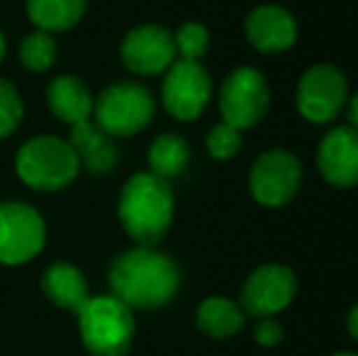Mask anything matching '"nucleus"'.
Returning <instances> with one entry per match:
<instances>
[{"label":"nucleus","instance_id":"5","mask_svg":"<svg viewBox=\"0 0 358 356\" xmlns=\"http://www.w3.org/2000/svg\"><path fill=\"white\" fill-rule=\"evenodd\" d=\"M95 124L110 137H129L144 129L154 118V98L144 86L132 81L105 88L95 100Z\"/></svg>","mask_w":358,"mask_h":356},{"label":"nucleus","instance_id":"4","mask_svg":"<svg viewBox=\"0 0 358 356\" xmlns=\"http://www.w3.org/2000/svg\"><path fill=\"white\" fill-rule=\"evenodd\" d=\"M17 176L34 190H62L76 178L80 164L69 139L42 134L24 142L15 159Z\"/></svg>","mask_w":358,"mask_h":356},{"label":"nucleus","instance_id":"10","mask_svg":"<svg viewBox=\"0 0 358 356\" xmlns=\"http://www.w3.org/2000/svg\"><path fill=\"white\" fill-rule=\"evenodd\" d=\"M302 169L295 154L273 149L256 159L251 169V193L261 205L278 208L292 200V195L300 188Z\"/></svg>","mask_w":358,"mask_h":356},{"label":"nucleus","instance_id":"25","mask_svg":"<svg viewBox=\"0 0 358 356\" xmlns=\"http://www.w3.org/2000/svg\"><path fill=\"white\" fill-rule=\"evenodd\" d=\"M280 339H283V327L275 320L261 318L259 327H256V342L261 347H275V344H280Z\"/></svg>","mask_w":358,"mask_h":356},{"label":"nucleus","instance_id":"2","mask_svg":"<svg viewBox=\"0 0 358 356\" xmlns=\"http://www.w3.org/2000/svg\"><path fill=\"white\" fill-rule=\"evenodd\" d=\"M173 218V193L166 178L137 173L124 183L120 195V222L142 247H154Z\"/></svg>","mask_w":358,"mask_h":356},{"label":"nucleus","instance_id":"29","mask_svg":"<svg viewBox=\"0 0 358 356\" xmlns=\"http://www.w3.org/2000/svg\"><path fill=\"white\" fill-rule=\"evenodd\" d=\"M331 356H358L354 352H336V354H331Z\"/></svg>","mask_w":358,"mask_h":356},{"label":"nucleus","instance_id":"11","mask_svg":"<svg viewBox=\"0 0 358 356\" xmlns=\"http://www.w3.org/2000/svg\"><path fill=\"white\" fill-rule=\"evenodd\" d=\"M297 280L290 269L278 264H266L249 276L241 290V305L254 318H271L290 305L295 298Z\"/></svg>","mask_w":358,"mask_h":356},{"label":"nucleus","instance_id":"24","mask_svg":"<svg viewBox=\"0 0 358 356\" xmlns=\"http://www.w3.org/2000/svg\"><path fill=\"white\" fill-rule=\"evenodd\" d=\"M208 149L215 159H231L241 149V129L227 122L217 124L208 137Z\"/></svg>","mask_w":358,"mask_h":356},{"label":"nucleus","instance_id":"12","mask_svg":"<svg viewBox=\"0 0 358 356\" xmlns=\"http://www.w3.org/2000/svg\"><path fill=\"white\" fill-rule=\"evenodd\" d=\"M122 62L129 71L154 76L176 62V42L169 29L159 24H142L122 42Z\"/></svg>","mask_w":358,"mask_h":356},{"label":"nucleus","instance_id":"19","mask_svg":"<svg viewBox=\"0 0 358 356\" xmlns=\"http://www.w3.org/2000/svg\"><path fill=\"white\" fill-rule=\"evenodd\" d=\"M198 327L215 339H224L244 327V310L227 298H208L198 308Z\"/></svg>","mask_w":358,"mask_h":356},{"label":"nucleus","instance_id":"27","mask_svg":"<svg viewBox=\"0 0 358 356\" xmlns=\"http://www.w3.org/2000/svg\"><path fill=\"white\" fill-rule=\"evenodd\" d=\"M349 332H351V337L358 342V305L351 310V315H349Z\"/></svg>","mask_w":358,"mask_h":356},{"label":"nucleus","instance_id":"28","mask_svg":"<svg viewBox=\"0 0 358 356\" xmlns=\"http://www.w3.org/2000/svg\"><path fill=\"white\" fill-rule=\"evenodd\" d=\"M3 57H5V37H3V32H0V62H3Z\"/></svg>","mask_w":358,"mask_h":356},{"label":"nucleus","instance_id":"26","mask_svg":"<svg viewBox=\"0 0 358 356\" xmlns=\"http://www.w3.org/2000/svg\"><path fill=\"white\" fill-rule=\"evenodd\" d=\"M349 120H351V127L358 132V93L354 95V100L349 103Z\"/></svg>","mask_w":358,"mask_h":356},{"label":"nucleus","instance_id":"15","mask_svg":"<svg viewBox=\"0 0 358 356\" xmlns=\"http://www.w3.org/2000/svg\"><path fill=\"white\" fill-rule=\"evenodd\" d=\"M69 144L78 157V164H83L90 173H110L117 164V147L113 137L90 120L73 124Z\"/></svg>","mask_w":358,"mask_h":356},{"label":"nucleus","instance_id":"8","mask_svg":"<svg viewBox=\"0 0 358 356\" xmlns=\"http://www.w3.org/2000/svg\"><path fill=\"white\" fill-rule=\"evenodd\" d=\"M346 76L336 66L317 64L297 86V110L305 120L315 124L329 122L341 113L346 103Z\"/></svg>","mask_w":358,"mask_h":356},{"label":"nucleus","instance_id":"7","mask_svg":"<svg viewBox=\"0 0 358 356\" xmlns=\"http://www.w3.org/2000/svg\"><path fill=\"white\" fill-rule=\"evenodd\" d=\"M271 103L268 83L256 69H236L220 93L222 120L236 129H249L264 120Z\"/></svg>","mask_w":358,"mask_h":356},{"label":"nucleus","instance_id":"6","mask_svg":"<svg viewBox=\"0 0 358 356\" xmlns=\"http://www.w3.org/2000/svg\"><path fill=\"white\" fill-rule=\"evenodd\" d=\"M47 227L32 205L3 203L0 205V264L17 266L32 262L44 247Z\"/></svg>","mask_w":358,"mask_h":356},{"label":"nucleus","instance_id":"21","mask_svg":"<svg viewBox=\"0 0 358 356\" xmlns=\"http://www.w3.org/2000/svg\"><path fill=\"white\" fill-rule=\"evenodd\" d=\"M54 59H57V42H54L52 32L39 29V32L24 37V42L20 44V62L29 71H47V69H52Z\"/></svg>","mask_w":358,"mask_h":356},{"label":"nucleus","instance_id":"13","mask_svg":"<svg viewBox=\"0 0 358 356\" xmlns=\"http://www.w3.org/2000/svg\"><path fill=\"white\" fill-rule=\"evenodd\" d=\"M322 176L331 185L351 188L358 183V132L354 127H336L322 139L317 152Z\"/></svg>","mask_w":358,"mask_h":356},{"label":"nucleus","instance_id":"14","mask_svg":"<svg viewBox=\"0 0 358 356\" xmlns=\"http://www.w3.org/2000/svg\"><path fill=\"white\" fill-rule=\"evenodd\" d=\"M246 37L259 52L278 54L295 44L297 24L292 15L278 5H261L246 20Z\"/></svg>","mask_w":358,"mask_h":356},{"label":"nucleus","instance_id":"23","mask_svg":"<svg viewBox=\"0 0 358 356\" xmlns=\"http://www.w3.org/2000/svg\"><path fill=\"white\" fill-rule=\"evenodd\" d=\"M22 113L24 110L17 88L5 78H0V137H8L17 129Z\"/></svg>","mask_w":358,"mask_h":356},{"label":"nucleus","instance_id":"9","mask_svg":"<svg viewBox=\"0 0 358 356\" xmlns=\"http://www.w3.org/2000/svg\"><path fill=\"white\" fill-rule=\"evenodd\" d=\"M164 105L176 120H183V122H190V120L200 118L203 110L208 108L210 95H213V83H210V76L200 62H173L169 66V73H166L164 81Z\"/></svg>","mask_w":358,"mask_h":356},{"label":"nucleus","instance_id":"16","mask_svg":"<svg viewBox=\"0 0 358 356\" xmlns=\"http://www.w3.org/2000/svg\"><path fill=\"white\" fill-rule=\"evenodd\" d=\"M47 100L52 113L57 115L62 122L66 124H78L90 120L95 108L93 95L88 93V88L83 86V81L76 76H59L49 83Z\"/></svg>","mask_w":358,"mask_h":356},{"label":"nucleus","instance_id":"18","mask_svg":"<svg viewBox=\"0 0 358 356\" xmlns=\"http://www.w3.org/2000/svg\"><path fill=\"white\" fill-rule=\"evenodd\" d=\"M88 0H27V15L44 32H64L80 22Z\"/></svg>","mask_w":358,"mask_h":356},{"label":"nucleus","instance_id":"20","mask_svg":"<svg viewBox=\"0 0 358 356\" xmlns=\"http://www.w3.org/2000/svg\"><path fill=\"white\" fill-rule=\"evenodd\" d=\"M151 173L161 178H173L188 166V144L178 134H161L149 149Z\"/></svg>","mask_w":358,"mask_h":356},{"label":"nucleus","instance_id":"1","mask_svg":"<svg viewBox=\"0 0 358 356\" xmlns=\"http://www.w3.org/2000/svg\"><path fill=\"white\" fill-rule=\"evenodd\" d=\"M110 288L127 308H161L178 288V269L166 254L139 247L113 264Z\"/></svg>","mask_w":358,"mask_h":356},{"label":"nucleus","instance_id":"22","mask_svg":"<svg viewBox=\"0 0 358 356\" xmlns=\"http://www.w3.org/2000/svg\"><path fill=\"white\" fill-rule=\"evenodd\" d=\"M176 54H180V59L185 62H198L205 57L210 47V34L203 24L198 22H185L183 27L176 32Z\"/></svg>","mask_w":358,"mask_h":356},{"label":"nucleus","instance_id":"17","mask_svg":"<svg viewBox=\"0 0 358 356\" xmlns=\"http://www.w3.org/2000/svg\"><path fill=\"white\" fill-rule=\"evenodd\" d=\"M42 290L54 305L73 310V313H80L83 305L90 300L88 283H85L83 273L71 264H54V266L44 271Z\"/></svg>","mask_w":358,"mask_h":356},{"label":"nucleus","instance_id":"3","mask_svg":"<svg viewBox=\"0 0 358 356\" xmlns=\"http://www.w3.org/2000/svg\"><path fill=\"white\" fill-rule=\"evenodd\" d=\"M80 339L93 356H124L134 339L132 308L115 295L90 298L78 313Z\"/></svg>","mask_w":358,"mask_h":356}]
</instances>
